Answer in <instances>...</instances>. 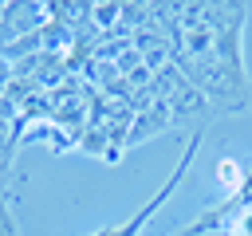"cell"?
I'll return each instance as SVG.
<instances>
[{
	"label": "cell",
	"instance_id": "9c48e42d",
	"mask_svg": "<svg viewBox=\"0 0 252 236\" xmlns=\"http://www.w3.org/2000/svg\"><path fill=\"white\" fill-rule=\"evenodd\" d=\"M248 169H252V165H248Z\"/></svg>",
	"mask_w": 252,
	"mask_h": 236
},
{
	"label": "cell",
	"instance_id": "6da1fadb",
	"mask_svg": "<svg viewBox=\"0 0 252 236\" xmlns=\"http://www.w3.org/2000/svg\"><path fill=\"white\" fill-rule=\"evenodd\" d=\"M173 24V67L209 98L217 114H240L252 102L244 67V4H165Z\"/></svg>",
	"mask_w": 252,
	"mask_h": 236
},
{
	"label": "cell",
	"instance_id": "7a4b0ae2",
	"mask_svg": "<svg viewBox=\"0 0 252 236\" xmlns=\"http://www.w3.org/2000/svg\"><path fill=\"white\" fill-rule=\"evenodd\" d=\"M154 87H158V94H161V102H165V110H169V126H181V130H189V134H197V130H205L209 122H213V106H209V98L173 67V63H165L158 75H154Z\"/></svg>",
	"mask_w": 252,
	"mask_h": 236
},
{
	"label": "cell",
	"instance_id": "5b68a950",
	"mask_svg": "<svg viewBox=\"0 0 252 236\" xmlns=\"http://www.w3.org/2000/svg\"><path fill=\"white\" fill-rule=\"evenodd\" d=\"M217 177H220L224 197H236V193L244 189V181H248V169H244L236 157H220V161H217Z\"/></svg>",
	"mask_w": 252,
	"mask_h": 236
},
{
	"label": "cell",
	"instance_id": "277c9868",
	"mask_svg": "<svg viewBox=\"0 0 252 236\" xmlns=\"http://www.w3.org/2000/svg\"><path fill=\"white\" fill-rule=\"evenodd\" d=\"M51 20V4L47 0H8L4 16H0V51L35 35L43 24Z\"/></svg>",
	"mask_w": 252,
	"mask_h": 236
},
{
	"label": "cell",
	"instance_id": "8992f818",
	"mask_svg": "<svg viewBox=\"0 0 252 236\" xmlns=\"http://www.w3.org/2000/svg\"><path fill=\"white\" fill-rule=\"evenodd\" d=\"M16 185V149H0V205H8Z\"/></svg>",
	"mask_w": 252,
	"mask_h": 236
},
{
	"label": "cell",
	"instance_id": "3957f363",
	"mask_svg": "<svg viewBox=\"0 0 252 236\" xmlns=\"http://www.w3.org/2000/svg\"><path fill=\"white\" fill-rule=\"evenodd\" d=\"M201 142H205V130H197V134H189L185 138V146H181V157H177V165H173V173L158 185V193H150V201L138 208V212H130L126 220H118V224H110V228H98V232H91V236H142V228L150 224V216L181 189V181L189 177V169H193V161H197V153H201Z\"/></svg>",
	"mask_w": 252,
	"mask_h": 236
},
{
	"label": "cell",
	"instance_id": "52a82bcc",
	"mask_svg": "<svg viewBox=\"0 0 252 236\" xmlns=\"http://www.w3.org/2000/svg\"><path fill=\"white\" fill-rule=\"evenodd\" d=\"M0 236H20V224L12 216V205H0Z\"/></svg>",
	"mask_w": 252,
	"mask_h": 236
},
{
	"label": "cell",
	"instance_id": "ba28073f",
	"mask_svg": "<svg viewBox=\"0 0 252 236\" xmlns=\"http://www.w3.org/2000/svg\"><path fill=\"white\" fill-rule=\"evenodd\" d=\"M173 236H185V228H181V232H173Z\"/></svg>",
	"mask_w": 252,
	"mask_h": 236
}]
</instances>
